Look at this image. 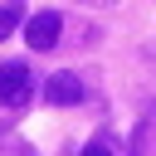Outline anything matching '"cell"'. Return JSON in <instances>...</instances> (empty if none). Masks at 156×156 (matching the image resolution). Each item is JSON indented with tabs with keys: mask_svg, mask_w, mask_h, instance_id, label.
Segmentation results:
<instances>
[{
	"mask_svg": "<svg viewBox=\"0 0 156 156\" xmlns=\"http://www.w3.org/2000/svg\"><path fill=\"white\" fill-rule=\"evenodd\" d=\"M34 98V73L24 63H0V102L5 107H24Z\"/></svg>",
	"mask_w": 156,
	"mask_h": 156,
	"instance_id": "cell-1",
	"label": "cell"
},
{
	"mask_svg": "<svg viewBox=\"0 0 156 156\" xmlns=\"http://www.w3.org/2000/svg\"><path fill=\"white\" fill-rule=\"evenodd\" d=\"M58 34H63V20H58V10H39V15H29L24 20V44L29 49H54L58 44Z\"/></svg>",
	"mask_w": 156,
	"mask_h": 156,
	"instance_id": "cell-2",
	"label": "cell"
},
{
	"mask_svg": "<svg viewBox=\"0 0 156 156\" xmlns=\"http://www.w3.org/2000/svg\"><path fill=\"white\" fill-rule=\"evenodd\" d=\"M44 98H49L54 107H73V102H83V83H78V73H49V78H44Z\"/></svg>",
	"mask_w": 156,
	"mask_h": 156,
	"instance_id": "cell-3",
	"label": "cell"
},
{
	"mask_svg": "<svg viewBox=\"0 0 156 156\" xmlns=\"http://www.w3.org/2000/svg\"><path fill=\"white\" fill-rule=\"evenodd\" d=\"M20 20H24V5H20V0H5V5H0V39H10Z\"/></svg>",
	"mask_w": 156,
	"mask_h": 156,
	"instance_id": "cell-4",
	"label": "cell"
},
{
	"mask_svg": "<svg viewBox=\"0 0 156 156\" xmlns=\"http://www.w3.org/2000/svg\"><path fill=\"white\" fill-rule=\"evenodd\" d=\"M83 156H112V146H107V141H88V146H83Z\"/></svg>",
	"mask_w": 156,
	"mask_h": 156,
	"instance_id": "cell-5",
	"label": "cell"
},
{
	"mask_svg": "<svg viewBox=\"0 0 156 156\" xmlns=\"http://www.w3.org/2000/svg\"><path fill=\"white\" fill-rule=\"evenodd\" d=\"M78 5H98V10H102V5H117V0H78Z\"/></svg>",
	"mask_w": 156,
	"mask_h": 156,
	"instance_id": "cell-6",
	"label": "cell"
}]
</instances>
